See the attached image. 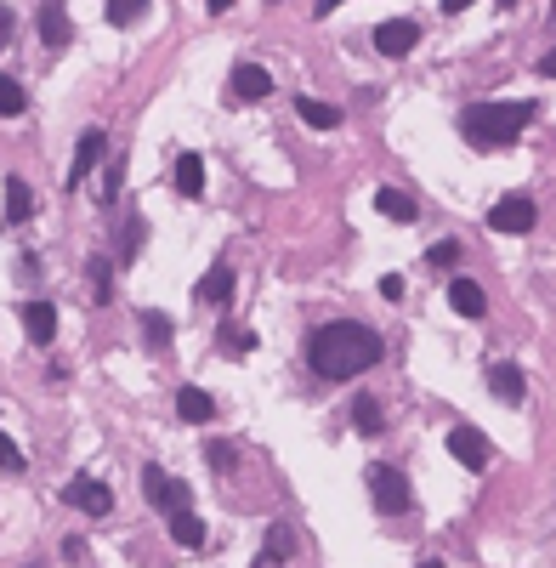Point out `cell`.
<instances>
[{
    "mask_svg": "<svg viewBox=\"0 0 556 568\" xmlns=\"http://www.w3.org/2000/svg\"><path fill=\"white\" fill-rule=\"evenodd\" d=\"M290 551H296V540H290V529H267V546H261L256 563L273 568V563H290Z\"/></svg>",
    "mask_w": 556,
    "mask_h": 568,
    "instance_id": "7402d4cb",
    "label": "cell"
},
{
    "mask_svg": "<svg viewBox=\"0 0 556 568\" xmlns=\"http://www.w3.org/2000/svg\"><path fill=\"white\" fill-rule=\"evenodd\" d=\"M454 262H460V245H454V239L432 245V267H454Z\"/></svg>",
    "mask_w": 556,
    "mask_h": 568,
    "instance_id": "4dcf8cb0",
    "label": "cell"
},
{
    "mask_svg": "<svg viewBox=\"0 0 556 568\" xmlns=\"http://www.w3.org/2000/svg\"><path fill=\"white\" fill-rule=\"evenodd\" d=\"M142 495L154 500L159 512H182V506L193 500V489L176 483V478H165V466H142Z\"/></svg>",
    "mask_w": 556,
    "mask_h": 568,
    "instance_id": "277c9868",
    "label": "cell"
},
{
    "mask_svg": "<svg viewBox=\"0 0 556 568\" xmlns=\"http://www.w3.org/2000/svg\"><path fill=\"white\" fill-rule=\"evenodd\" d=\"M29 216H35V194H29V182L6 177V228H23Z\"/></svg>",
    "mask_w": 556,
    "mask_h": 568,
    "instance_id": "2e32d148",
    "label": "cell"
},
{
    "mask_svg": "<svg viewBox=\"0 0 556 568\" xmlns=\"http://www.w3.org/2000/svg\"><path fill=\"white\" fill-rule=\"evenodd\" d=\"M205 461L216 466V472H233V461H239V449H233V444H222V438H210V444H205Z\"/></svg>",
    "mask_w": 556,
    "mask_h": 568,
    "instance_id": "83f0119b",
    "label": "cell"
},
{
    "mask_svg": "<svg viewBox=\"0 0 556 568\" xmlns=\"http://www.w3.org/2000/svg\"><path fill=\"white\" fill-rule=\"evenodd\" d=\"M534 125V103H471L460 114V131H466L471 148H511Z\"/></svg>",
    "mask_w": 556,
    "mask_h": 568,
    "instance_id": "7a4b0ae2",
    "label": "cell"
},
{
    "mask_svg": "<svg viewBox=\"0 0 556 568\" xmlns=\"http://www.w3.org/2000/svg\"><path fill=\"white\" fill-rule=\"evenodd\" d=\"M500 6H505V12H511V6H517V0H500Z\"/></svg>",
    "mask_w": 556,
    "mask_h": 568,
    "instance_id": "f35d334b",
    "label": "cell"
},
{
    "mask_svg": "<svg viewBox=\"0 0 556 568\" xmlns=\"http://www.w3.org/2000/svg\"><path fill=\"white\" fill-rule=\"evenodd\" d=\"M23 466H29V461H23V449L12 444V438H6V432H0V472H12V478H18Z\"/></svg>",
    "mask_w": 556,
    "mask_h": 568,
    "instance_id": "f546056e",
    "label": "cell"
},
{
    "mask_svg": "<svg viewBox=\"0 0 556 568\" xmlns=\"http://www.w3.org/2000/svg\"><path fill=\"white\" fill-rule=\"evenodd\" d=\"M449 455L466 472H488V461H494V449H488V438L477 432V426H454L449 432Z\"/></svg>",
    "mask_w": 556,
    "mask_h": 568,
    "instance_id": "52a82bcc",
    "label": "cell"
},
{
    "mask_svg": "<svg viewBox=\"0 0 556 568\" xmlns=\"http://www.w3.org/2000/svg\"><path fill=\"white\" fill-rule=\"evenodd\" d=\"M352 426H358V432H381V404H375V398H369V392H358V398H352Z\"/></svg>",
    "mask_w": 556,
    "mask_h": 568,
    "instance_id": "603a6c76",
    "label": "cell"
},
{
    "mask_svg": "<svg viewBox=\"0 0 556 568\" xmlns=\"http://www.w3.org/2000/svg\"><path fill=\"white\" fill-rule=\"evenodd\" d=\"M449 307H454V313H466V319H483V313H488V296L471 279H454L449 284Z\"/></svg>",
    "mask_w": 556,
    "mask_h": 568,
    "instance_id": "ac0fdd59",
    "label": "cell"
},
{
    "mask_svg": "<svg viewBox=\"0 0 556 568\" xmlns=\"http://www.w3.org/2000/svg\"><path fill=\"white\" fill-rule=\"evenodd\" d=\"M63 500H69V506H80V512H91V517H108V512H114V489H108V483H97V478H69V483H63Z\"/></svg>",
    "mask_w": 556,
    "mask_h": 568,
    "instance_id": "ba28073f",
    "label": "cell"
},
{
    "mask_svg": "<svg viewBox=\"0 0 556 568\" xmlns=\"http://www.w3.org/2000/svg\"><path fill=\"white\" fill-rule=\"evenodd\" d=\"M381 296H386V302H403V279H398V273H386V279H381Z\"/></svg>",
    "mask_w": 556,
    "mask_h": 568,
    "instance_id": "d6a6232c",
    "label": "cell"
},
{
    "mask_svg": "<svg viewBox=\"0 0 556 568\" xmlns=\"http://www.w3.org/2000/svg\"><path fill=\"white\" fill-rule=\"evenodd\" d=\"M176 415H182V421H210V415H216V398L199 392V387H182L176 392Z\"/></svg>",
    "mask_w": 556,
    "mask_h": 568,
    "instance_id": "44dd1931",
    "label": "cell"
},
{
    "mask_svg": "<svg viewBox=\"0 0 556 568\" xmlns=\"http://www.w3.org/2000/svg\"><path fill=\"white\" fill-rule=\"evenodd\" d=\"M12 29H18V18H12V6H0V46L12 40Z\"/></svg>",
    "mask_w": 556,
    "mask_h": 568,
    "instance_id": "836d02e7",
    "label": "cell"
},
{
    "mask_svg": "<svg viewBox=\"0 0 556 568\" xmlns=\"http://www.w3.org/2000/svg\"><path fill=\"white\" fill-rule=\"evenodd\" d=\"M176 194L182 199H199L205 194V160H199V154H176Z\"/></svg>",
    "mask_w": 556,
    "mask_h": 568,
    "instance_id": "9a60e30c",
    "label": "cell"
},
{
    "mask_svg": "<svg viewBox=\"0 0 556 568\" xmlns=\"http://www.w3.org/2000/svg\"><path fill=\"white\" fill-rule=\"evenodd\" d=\"M386 353V341L369 330V324H352V319H335V324H318L307 336V364L313 375L324 381H352V375L375 370Z\"/></svg>",
    "mask_w": 556,
    "mask_h": 568,
    "instance_id": "6da1fadb",
    "label": "cell"
},
{
    "mask_svg": "<svg viewBox=\"0 0 556 568\" xmlns=\"http://www.w3.org/2000/svg\"><path fill=\"white\" fill-rule=\"evenodd\" d=\"M40 40H46L52 52H63L74 40V23H69V6H63V0H46V6H40Z\"/></svg>",
    "mask_w": 556,
    "mask_h": 568,
    "instance_id": "30bf717a",
    "label": "cell"
},
{
    "mask_svg": "<svg viewBox=\"0 0 556 568\" xmlns=\"http://www.w3.org/2000/svg\"><path fill=\"white\" fill-rule=\"evenodd\" d=\"M256 347V336L250 330H239V324H222V353H250Z\"/></svg>",
    "mask_w": 556,
    "mask_h": 568,
    "instance_id": "f1b7e54d",
    "label": "cell"
},
{
    "mask_svg": "<svg viewBox=\"0 0 556 568\" xmlns=\"http://www.w3.org/2000/svg\"><path fill=\"white\" fill-rule=\"evenodd\" d=\"M142 341H148L154 353H165V347H171V319H165V313H142Z\"/></svg>",
    "mask_w": 556,
    "mask_h": 568,
    "instance_id": "cb8c5ba5",
    "label": "cell"
},
{
    "mask_svg": "<svg viewBox=\"0 0 556 568\" xmlns=\"http://www.w3.org/2000/svg\"><path fill=\"white\" fill-rule=\"evenodd\" d=\"M165 523H171V540L182 551H199V546H205V517H199V512H188V506H182V512H165Z\"/></svg>",
    "mask_w": 556,
    "mask_h": 568,
    "instance_id": "7c38bea8",
    "label": "cell"
},
{
    "mask_svg": "<svg viewBox=\"0 0 556 568\" xmlns=\"http://www.w3.org/2000/svg\"><path fill=\"white\" fill-rule=\"evenodd\" d=\"M420 46V23L415 18H386L375 23V52L381 57H409Z\"/></svg>",
    "mask_w": 556,
    "mask_h": 568,
    "instance_id": "8992f818",
    "label": "cell"
},
{
    "mask_svg": "<svg viewBox=\"0 0 556 568\" xmlns=\"http://www.w3.org/2000/svg\"><path fill=\"white\" fill-rule=\"evenodd\" d=\"M539 74H545V80H556V46L545 57H539Z\"/></svg>",
    "mask_w": 556,
    "mask_h": 568,
    "instance_id": "e575fe53",
    "label": "cell"
},
{
    "mask_svg": "<svg viewBox=\"0 0 556 568\" xmlns=\"http://www.w3.org/2000/svg\"><path fill=\"white\" fill-rule=\"evenodd\" d=\"M488 392H494L500 404H522L528 381H522V370H517V364H494V370H488Z\"/></svg>",
    "mask_w": 556,
    "mask_h": 568,
    "instance_id": "4fadbf2b",
    "label": "cell"
},
{
    "mask_svg": "<svg viewBox=\"0 0 556 568\" xmlns=\"http://www.w3.org/2000/svg\"><path fill=\"white\" fill-rule=\"evenodd\" d=\"M369 495H375V512H386V517L409 512V478H403V466H369Z\"/></svg>",
    "mask_w": 556,
    "mask_h": 568,
    "instance_id": "3957f363",
    "label": "cell"
},
{
    "mask_svg": "<svg viewBox=\"0 0 556 568\" xmlns=\"http://www.w3.org/2000/svg\"><path fill=\"white\" fill-rule=\"evenodd\" d=\"M91 302L97 307L114 302V273H108V262H91Z\"/></svg>",
    "mask_w": 556,
    "mask_h": 568,
    "instance_id": "4316f807",
    "label": "cell"
},
{
    "mask_svg": "<svg viewBox=\"0 0 556 568\" xmlns=\"http://www.w3.org/2000/svg\"><path fill=\"white\" fill-rule=\"evenodd\" d=\"M142 12H148V0H108V23H114V29H131Z\"/></svg>",
    "mask_w": 556,
    "mask_h": 568,
    "instance_id": "484cf974",
    "label": "cell"
},
{
    "mask_svg": "<svg viewBox=\"0 0 556 568\" xmlns=\"http://www.w3.org/2000/svg\"><path fill=\"white\" fill-rule=\"evenodd\" d=\"M23 108H29V91L18 80H0V120H18Z\"/></svg>",
    "mask_w": 556,
    "mask_h": 568,
    "instance_id": "d4e9b609",
    "label": "cell"
},
{
    "mask_svg": "<svg viewBox=\"0 0 556 568\" xmlns=\"http://www.w3.org/2000/svg\"><path fill=\"white\" fill-rule=\"evenodd\" d=\"M227 296H233V267H227V262H210V273L199 279V302L222 307Z\"/></svg>",
    "mask_w": 556,
    "mask_h": 568,
    "instance_id": "e0dca14e",
    "label": "cell"
},
{
    "mask_svg": "<svg viewBox=\"0 0 556 568\" xmlns=\"http://www.w3.org/2000/svg\"><path fill=\"white\" fill-rule=\"evenodd\" d=\"M233 97H239V103H261V97H273V74L261 69V63H239V69H233Z\"/></svg>",
    "mask_w": 556,
    "mask_h": 568,
    "instance_id": "8fae6325",
    "label": "cell"
},
{
    "mask_svg": "<svg viewBox=\"0 0 556 568\" xmlns=\"http://www.w3.org/2000/svg\"><path fill=\"white\" fill-rule=\"evenodd\" d=\"M210 12H233V0H210Z\"/></svg>",
    "mask_w": 556,
    "mask_h": 568,
    "instance_id": "74e56055",
    "label": "cell"
},
{
    "mask_svg": "<svg viewBox=\"0 0 556 568\" xmlns=\"http://www.w3.org/2000/svg\"><path fill=\"white\" fill-rule=\"evenodd\" d=\"M23 330H29L35 347H46V341L57 336V307L52 302H29V307H23Z\"/></svg>",
    "mask_w": 556,
    "mask_h": 568,
    "instance_id": "5bb4252c",
    "label": "cell"
},
{
    "mask_svg": "<svg viewBox=\"0 0 556 568\" xmlns=\"http://www.w3.org/2000/svg\"><path fill=\"white\" fill-rule=\"evenodd\" d=\"M108 154V137L103 131H86V137L74 142V165H69V188H80V182L91 177V171H97V160H103Z\"/></svg>",
    "mask_w": 556,
    "mask_h": 568,
    "instance_id": "9c48e42d",
    "label": "cell"
},
{
    "mask_svg": "<svg viewBox=\"0 0 556 568\" xmlns=\"http://www.w3.org/2000/svg\"><path fill=\"white\" fill-rule=\"evenodd\" d=\"M120 182H125V160H114V165H108V182H103V199L120 194Z\"/></svg>",
    "mask_w": 556,
    "mask_h": 568,
    "instance_id": "1f68e13d",
    "label": "cell"
},
{
    "mask_svg": "<svg viewBox=\"0 0 556 568\" xmlns=\"http://www.w3.org/2000/svg\"><path fill=\"white\" fill-rule=\"evenodd\" d=\"M296 114L307 125H313V131H335V125H341V108L335 103H324V97H301L296 103Z\"/></svg>",
    "mask_w": 556,
    "mask_h": 568,
    "instance_id": "ffe728a7",
    "label": "cell"
},
{
    "mask_svg": "<svg viewBox=\"0 0 556 568\" xmlns=\"http://www.w3.org/2000/svg\"><path fill=\"white\" fill-rule=\"evenodd\" d=\"M466 6H477V0H443V12H449V18H460Z\"/></svg>",
    "mask_w": 556,
    "mask_h": 568,
    "instance_id": "d590c367",
    "label": "cell"
},
{
    "mask_svg": "<svg viewBox=\"0 0 556 568\" xmlns=\"http://www.w3.org/2000/svg\"><path fill=\"white\" fill-rule=\"evenodd\" d=\"M335 6H341V0H318V6H313V18H330Z\"/></svg>",
    "mask_w": 556,
    "mask_h": 568,
    "instance_id": "8d00e7d4",
    "label": "cell"
},
{
    "mask_svg": "<svg viewBox=\"0 0 556 568\" xmlns=\"http://www.w3.org/2000/svg\"><path fill=\"white\" fill-rule=\"evenodd\" d=\"M539 222V211H534V199L528 194H505L494 211H488V228L494 233H528Z\"/></svg>",
    "mask_w": 556,
    "mask_h": 568,
    "instance_id": "5b68a950",
    "label": "cell"
},
{
    "mask_svg": "<svg viewBox=\"0 0 556 568\" xmlns=\"http://www.w3.org/2000/svg\"><path fill=\"white\" fill-rule=\"evenodd\" d=\"M375 211L386 222H415V199L403 194V188H375Z\"/></svg>",
    "mask_w": 556,
    "mask_h": 568,
    "instance_id": "d6986e66",
    "label": "cell"
}]
</instances>
